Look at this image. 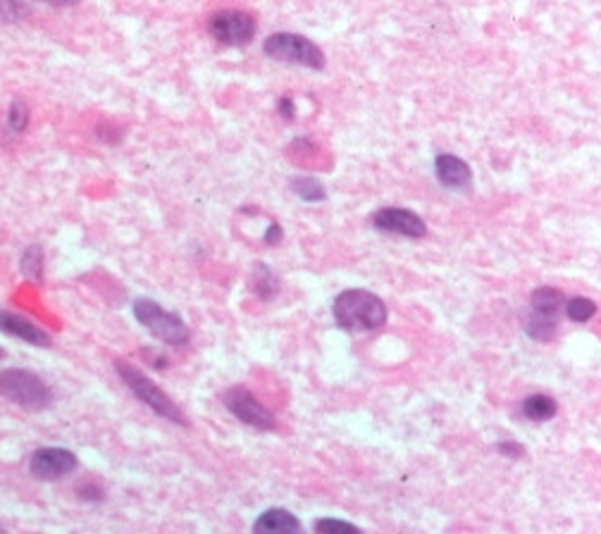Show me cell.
Masks as SVG:
<instances>
[{
    "instance_id": "16",
    "label": "cell",
    "mask_w": 601,
    "mask_h": 534,
    "mask_svg": "<svg viewBox=\"0 0 601 534\" xmlns=\"http://www.w3.org/2000/svg\"><path fill=\"white\" fill-rule=\"evenodd\" d=\"M566 313L568 318L573 322H587L592 320V315L597 313V306H594V301H590V298H573V301L566 303Z\"/></svg>"
},
{
    "instance_id": "6",
    "label": "cell",
    "mask_w": 601,
    "mask_h": 534,
    "mask_svg": "<svg viewBox=\"0 0 601 534\" xmlns=\"http://www.w3.org/2000/svg\"><path fill=\"white\" fill-rule=\"evenodd\" d=\"M134 318L139 320L153 337L163 339L165 344L182 346L189 341V329L184 325V320L175 313H167L156 301L139 298V301L134 303Z\"/></svg>"
},
{
    "instance_id": "26",
    "label": "cell",
    "mask_w": 601,
    "mask_h": 534,
    "mask_svg": "<svg viewBox=\"0 0 601 534\" xmlns=\"http://www.w3.org/2000/svg\"><path fill=\"white\" fill-rule=\"evenodd\" d=\"M0 356H3V351H0Z\"/></svg>"
},
{
    "instance_id": "15",
    "label": "cell",
    "mask_w": 601,
    "mask_h": 534,
    "mask_svg": "<svg viewBox=\"0 0 601 534\" xmlns=\"http://www.w3.org/2000/svg\"><path fill=\"white\" fill-rule=\"evenodd\" d=\"M294 191L296 196L303 198V201H325V186H322L318 179L313 177H301L294 182Z\"/></svg>"
},
{
    "instance_id": "21",
    "label": "cell",
    "mask_w": 601,
    "mask_h": 534,
    "mask_svg": "<svg viewBox=\"0 0 601 534\" xmlns=\"http://www.w3.org/2000/svg\"><path fill=\"white\" fill-rule=\"evenodd\" d=\"M24 12L27 8H22L17 0H0V17H5V20H20Z\"/></svg>"
},
{
    "instance_id": "17",
    "label": "cell",
    "mask_w": 601,
    "mask_h": 534,
    "mask_svg": "<svg viewBox=\"0 0 601 534\" xmlns=\"http://www.w3.org/2000/svg\"><path fill=\"white\" fill-rule=\"evenodd\" d=\"M253 284H256V291L260 294V298H272V296H275L277 287H280L277 277L272 275V272L265 265H258L256 277H253Z\"/></svg>"
},
{
    "instance_id": "24",
    "label": "cell",
    "mask_w": 601,
    "mask_h": 534,
    "mask_svg": "<svg viewBox=\"0 0 601 534\" xmlns=\"http://www.w3.org/2000/svg\"><path fill=\"white\" fill-rule=\"evenodd\" d=\"M282 239V229L277 227V225H272L270 229H268V234H265V241H268V244H277V241Z\"/></svg>"
},
{
    "instance_id": "5",
    "label": "cell",
    "mask_w": 601,
    "mask_h": 534,
    "mask_svg": "<svg viewBox=\"0 0 601 534\" xmlns=\"http://www.w3.org/2000/svg\"><path fill=\"white\" fill-rule=\"evenodd\" d=\"M263 51L272 60L313 67V70H322V65H325V55H322L320 48L311 39H306V36L291 34V31H280V34L268 36Z\"/></svg>"
},
{
    "instance_id": "8",
    "label": "cell",
    "mask_w": 601,
    "mask_h": 534,
    "mask_svg": "<svg viewBox=\"0 0 601 534\" xmlns=\"http://www.w3.org/2000/svg\"><path fill=\"white\" fill-rule=\"evenodd\" d=\"M225 406L229 408V413H234L237 418L244 422V425L256 427V430H272L275 427V415H272L268 408L260 403L251 391L234 387L225 394Z\"/></svg>"
},
{
    "instance_id": "10",
    "label": "cell",
    "mask_w": 601,
    "mask_h": 534,
    "mask_svg": "<svg viewBox=\"0 0 601 534\" xmlns=\"http://www.w3.org/2000/svg\"><path fill=\"white\" fill-rule=\"evenodd\" d=\"M375 229L387 234H401V237L418 239L425 234V222L406 208H382L373 215Z\"/></svg>"
},
{
    "instance_id": "11",
    "label": "cell",
    "mask_w": 601,
    "mask_h": 534,
    "mask_svg": "<svg viewBox=\"0 0 601 534\" xmlns=\"http://www.w3.org/2000/svg\"><path fill=\"white\" fill-rule=\"evenodd\" d=\"M0 332L27 341L32 346H51V337L39 325L22 318V315L10 313V310H0Z\"/></svg>"
},
{
    "instance_id": "23",
    "label": "cell",
    "mask_w": 601,
    "mask_h": 534,
    "mask_svg": "<svg viewBox=\"0 0 601 534\" xmlns=\"http://www.w3.org/2000/svg\"><path fill=\"white\" fill-rule=\"evenodd\" d=\"M280 113L287 117V120H291L294 117V101L291 98H282L280 101Z\"/></svg>"
},
{
    "instance_id": "25",
    "label": "cell",
    "mask_w": 601,
    "mask_h": 534,
    "mask_svg": "<svg viewBox=\"0 0 601 534\" xmlns=\"http://www.w3.org/2000/svg\"><path fill=\"white\" fill-rule=\"evenodd\" d=\"M46 3H51V5H74V3H79V0H46Z\"/></svg>"
},
{
    "instance_id": "18",
    "label": "cell",
    "mask_w": 601,
    "mask_h": 534,
    "mask_svg": "<svg viewBox=\"0 0 601 534\" xmlns=\"http://www.w3.org/2000/svg\"><path fill=\"white\" fill-rule=\"evenodd\" d=\"M8 124H10V129L15 134H22L24 129H27V124H29V108H27V103L22 101V98H15V101H12L10 115H8Z\"/></svg>"
},
{
    "instance_id": "1",
    "label": "cell",
    "mask_w": 601,
    "mask_h": 534,
    "mask_svg": "<svg viewBox=\"0 0 601 534\" xmlns=\"http://www.w3.org/2000/svg\"><path fill=\"white\" fill-rule=\"evenodd\" d=\"M334 320L346 332H370L387 322V306L370 291L349 289L334 301Z\"/></svg>"
},
{
    "instance_id": "4",
    "label": "cell",
    "mask_w": 601,
    "mask_h": 534,
    "mask_svg": "<svg viewBox=\"0 0 601 534\" xmlns=\"http://www.w3.org/2000/svg\"><path fill=\"white\" fill-rule=\"evenodd\" d=\"M563 310H566V298H563L561 291L549 287L535 291L530 301V315L525 318L528 337L535 341L554 339Z\"/></svg>"
},
{
    "instance_id": "12",
    "label": "cell",
    "mask_w": 601,
    "mask_h": 534,
    "mask_svg": "<svg viewBox=\"0 0 601 534\" xmlns=\"http://www.w3.org/2000/svg\"><path fill=\"white\" fill-rule=\"evenodd\" d=\"M435 170L439 182L449 186V189H466L470 184V167L463 163L461 158H456V155H449V153L437 155Z\"/></svg>"
},
{
    "instance_id": "9",
    "label": "cell",
    "mask_w": 601,
    "mask_h": 534,
    "mask_svg": "<svg viewBox=\"0 0 601 534\" xmlns=\"http://www.w3.org/2000/svg\"><path fill=\"white\" fill-rule=\"evenodd\" d=\"M74 468H77V456L67 449H55V446L39 449L32 456V463H29L32 475L48 482L70 475Z\"/></svg>"
},
{
    "instance_id": "22",
    "label": "cell",
    "mask_w": 601,
    "mask_h": 534,
    "mask_svg": "<svg viewBox=\"0 0 601 534\" xmlns=\"http://www.w3.org/2000/svg\"><path fill=\"white\" fill-rule=\"evenodd\" d=\"M499 451L504 453V456H508V458L523 456V446H518V444H508V442H504V444H499Z\"/></svg>"
},
{
    "instance_id": "14",
    "label": "cell",
    "mask_w": 601,
    "mask_h": 534,
    "mask_svg": "<svg viewBox=\"0 0 601 534\" xmlns=\"http://www.w3.org/2000/svg\"><path fill=\"white\" fill-rule=\"evenodd\" d=\"M523 413H525V418L537 420V422L551 420L556 415V401L549 399V396H544V394L528 396L523 403Z\"/></svg>"
},
{
    "instance_id": "2",
    "label": "cell",
    "mask_w": 601,
    "mask_h": 534,
    "mask_svg": "<svg viewBox=\"0 0 601 534\" xmlns=\"http://www.w3.org/2000/svg\"><path fill=\"white\" fill-rule=\"evenodd\" d=\"M0 396L15 406L39 411V408L51 406L53 389L29 370H5L0 372Z\"/></svg>"
},
{
    "instance_id": "20",
    "label": "cell",
    "mask_w": 601,
    "mask_h": 534,
    "mask_svg": "<svg viewBox=\"0 0 601 534\" xmlns=\"http://www.w3.org/2000/svg\"><path fill=\"white\" fill-rule=\"evenodd\" d=\"M315 530L318 532H358L356 525L351 523H344V520H318L315 523Z\"/></svg>"
},
{
    "instance_id": "13",
    "label": "cell",
    "mask_w": 601,
    "mask_h": 534,
    "mask_svg": "<svg viewBox=\"0 0 601 534\" xmlns=\"http://www.w3.org/2000/svg\"><path fill=\"white\" fill-rule=\"evenodd\" d=\"M301 523L296 515H291L289 511H282V508H272V511H265L253 525V532L258 534H287V532H299Z\"/></svg>"
},
{
    "instance_id": "3",
    "label": "cell",
    "mask_w": 601,
    "mask_h": 534,
    "mask_svg": "<svg viewBox=\"0 0 601 534\" xmlns=\"http://www.w3.org/2000/svg\"><path fill=\"white\" fill-rule=\"evenodd\" d=\"M115 368H117V372H120V377L125 380L127 387L134 391L136 399L144 401L148 408H153V411H156L158 415H163V418L179 422V425H187V418H184V413L179 411L177 403L172 401L163 389L156 387V384L148 380V377L139 368L125 363V360H115Z\"/></svg>"
},
{
    "instance_id": "19",
    "label": "cell",
    "mask_w": 601,
    "mask_h": 534,
    "mask_svg": "<svg viewBox=\"0 0 601 534\" xmlns=\"http://www.w3.org/2000/svg\"><path fill=\"white\" fill-rule=\"evenodd\" d=\"M41 265H43V253L39 246H29L22 256V270L29 277H41Z\"/></svg>"
},
{
    "instance_id": "7",
    "label": "cell",
    "mask_w": 601,
    "mask_h": 534,
    "mask_svg": "<svg viewBox=\"0 0 601 534\" xmlns=\"http://www.w3.org/2000/svg\"><path fill=\"white\" fill-rule=\"evenodd\" d=\"M256 20L249 12L220 10L208 20V31L222 46H246L256 36Z\"/></svg>"
}]
</instances>
